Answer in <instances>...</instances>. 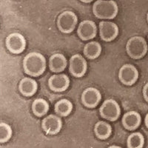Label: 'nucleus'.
Returning a JSON list of instances; mask_svg holds the SVG:
<instances>
[{
	"instance_id": "6ab92c4d",
	"label": "nucleus",
	"mask_w": 148,
	"mask_h": 148,
	"mask_svg": "<svg viewBox=\"0 0 148 148\" xmlns=\"http://www.w3.org/2000/svg\"><path fill=\"white\" fill-rule=\"evenodd\" d=\"M33 112L37 116H45L49 110V104L45 99H38L33 103Z\"/></svg>"
},
{
	"instance_id": "423d86ee",
	"label": "nucleus",
	"mask_w": 148,
	"mask_h": 148,
	"mask_svg": "<svg viewBox=\"0 0 148 148\" xmlns=\"http://www.w3.org/2000/svg\"><path fill=\"white\" fill-rule=\"evenodd\" d=\"M6 46L13 53H20L25 49L26 40L22 34L18 33H13L7 37Z\"/></svg>"
},
{
	"instance_id": "f03ea898",
	"label": "nucleus",
	"mask_w": 148,
	"mask_h": 148,
	"mask_svg": "<svg viewBox=\"0 0 148 148\" xmlns=\"http://www.w3.org/2000/svg\"><path fill=\"white\" fill-rule=\"evenodd\" d=\"M118 11V5L113 0H98L92 6V12L96 17L102 19L114 18Z\"/></svg>"
},
{
	"instance_id": "dca6fc26",
	"label": "nucleus",
	"mask_w": 148,
	"mask_h": 148,
	"mask_svg": "<svg viewBox=\"0 0 148 148\" xmlns=\"http://www.w3.org/2000/svg\"><path fill=\"white\" fill-rule=\"evenodd\" d=\"M37 83L35 80L30 78H25L20 82L19 90L24 96H30L36 92Z\"/></svg>"
},
{
	"instance_id": "b1692460",
	"label": "nucleus",
	"mask_w": 148,
	"mask_h": 148,
	"mask_svg": "<svg viewBox=\"0 0 148 148\" xmlns=\"http://www.w3.org/2000/svg\"><path fill=\"white\" fill-rule=\"evenodd\" d=\"M81 2H84V3H90V2H92L93 0H80Z\"/></svg>"
},
{
	"instance_id": "0eeeda50",
	"label": "nucleus",
	"mask_w": 148,
	"mask_h": 148,
	"mask_svg": "<svg viewBox=\"0 0 148 148\" xmlns=\"http://www.w3.org/2000/svg\"><path fill=\"white\" fill-rule=\"evenodd\" d=\"M120 81L126 85H132L138 78V70L132 64H125L121 67L119 73Z\"/></svg>"
},
{
	"instance_id": "4468645a",
	"label": "nucleus",
	"mask_w": 148,
	"mask_h": 148,
	"mask_svg": "<svg viewBox=\"0 0 148 148\" xmlns=\"http://www.w3.org/2000/svg\"><path fill=\"white\" fill-rule=\"evenodd\" d=\"M123 125L126 129L133 130L136 129L141 124V116L135 111H130L123 116Z\"/></svg>"
},
{
	"instance_id": "39448f33",
	"label": "nucleus",
	"mask_w": 148,
	"mask_h": 148,
	"mask_svg": "<svg viewBox=\"0 0 148 148\" xmlns=\"http://www.w3.org/2000/svg\"><path fill=\"white\" fill-rule=\"evenodd\" d=\"M100 113L103 118L109 121L118 119L121 113L119 104L113 99H108L103 103L100 108Z\"/></svg>"
},
{
	"instance_id": "ddd939ff",
	"label": "nucleus",
	"mask_w": 148,
	"mask_h": 148,
	"mask_svg": "<svg viewBox=\"0 0 148 148\" xmlns=\"http://www.w3.org/2000/svg\"><path fill=\"white\" fill-rule=\"evenodd\" d=\"M101 95L97 89L89 88L82 93V101L85 106L88 108H95L100 102Z\"/></svg>"
},
{
	"instance_id": "2eb2a0df",
	"label": "nucleus",
	"mask_w": 148,
	"mask_h": 148,
	"mask_svg": "<svg viewBox=\"0 0 148 148\" xmlns=\"http://www.w3.org/2000/svg\"><path fill=\"white\" fill-rule=\"evenodd\" d=\"M66 66H67V59L62 54H54L50 59V68L53 72H62L65 69Z\"/></svg>"
},
{
	"instance_id": "20e7f679",
	"label": "nucleus",
	"mask_w": 148,
	"mask_h": 148,
	"mask_svg": "<svg viewBox=\"0 0 148 148\" xmlns=\"http://www.w3.org/2000/svg\"><path fill=\"white\" fill-rule=\"evenodd\" d=\"M77 22L78 18L76 14L73 12L67 10L59 15L57 22L58 27L62 32L69 34L74 30Z\"/></svg>"
},
{
	"instance_id": "f3484780",
	"label": "nucleus",
	"mask_w": 148,
	"mask_h": 148,
	"mask_svg": "<svg viewBox=\"0 0 148 148\" xmlns=\"http://www.w3.org/2000/svg\"><path fill=\"white\" fill-rule=\"evenodd\" d=\"M101 52V47L99 42H91L86 45L84 48V53L88 58L94 59L99 57Z\"/></svg>"
},
{
	"instance_id": "412c9836",
	"label": "nucleus",
	"mask_w": 148,
	"mask_h": 148,
	"mask_svg": "<svg viewBox=\"0 0 148 148\" xmlns=\"http://www.w3.org/2000/svg\"><path fill=\"white\" fill-rule=\"evenodd\" d=\"M145 143L144 136L140 133H132L127 139V146L130 148H141Z\"/></svg>"
},
{
	"instance_id": "4be33fe9",
	"label": "nucleus",
	"mask_w": 148,
	"mask_h": 148,
	"mask_svg": "<svg viewBox=\"0 0 148 148\" xmlns=\"http://www.w3.org/2000/svg\"><path fill=\"white\" fill-rule=\"evenodd\" d=\"M12 136V130L10 125L5 122L0 124V141L4 143L8 141Z\"/></svg>"
},
{
	"instance_id": "5701e85b",
	"label": "nucleus",
	"mask_w": 148,
	"mask_h": 148,
	"mask_svg": "<svg viewBox=\"0 0 148 148\" xmlns=\"http://www.w3.org/2000/svg\"><path fill=\"white\" fill-rule=\"evenodd\" d=\"M143 95L145 97V100L148 102V83L145 84V86L143 88Z\"/></svg>"
},
{
	"instance_id": "a878e982",
	"label": "nucleus",
	"mask_w": 148,
	"mask_h": 148,
	"mask_svg": "<svg viewBox=\"0 0 148 148\" xmlns=\"http://www.w3.org/2000/svg\"><path fill=\"white\" fill-rule=\"evenodd\" d=\"M147 22H148V13H147Z\"/></svg>"
},
{
	"instance_id": "a211bd4d",
	"label": "nucleus",
	"mask_w": 148,
	"mask_h": 148,
	"mask_svg": "<svg viewBox=\"0 0 148 148\" xmlns=\"http://www.w3.org/2000/svg\"><path fill=\"white\" fill-rule=\"evenodd\" d=\"M112 128L108 123L105 121H99L95 126V133L97 137L101 139H105L110 136Z\"/></svg>"
},
{
	"instance_id": "f257e3e1",
	"label": "nucleus",
	"mask_w": 148,
	"mask_h": 148,
	"mask_svg": "<svg viewBox=\"0 0 148 148\" xmlns=\"http://www.w3.org/2000/svg\"><path fill=\"white\" fill-rule=\"evenodd\" d=\"M23 66L26 73L32 76H39L45 71L46 59L39 53H30L24 59Z\"/></svg>"
},
{
	"instance_id": "9b49d317",
	"label": "nucleus",
	"mask_w": 148,
	"mask_h": 148,
	"mask_svg": "<svg viewBox=\"0 0 148 148\" xmlns=\"http://www.w3.org/2000/svg\"><path fill=\"white\" fill-rule=\"evenodd\" d=\"M97 33L96 24L92 21L85 20L80 23L78 28V35L82 40L93 39Z\"/></svg>"
},
{
	"instance_id": "393cba45",
	"label": "nucleus",
	"mask_w": 148,
	"mask_h": 148,
	"mask_svg": "<svg viewBox=\"0 0 148 148\" xmlns=\"http://www.w3.org/2000/svg\"><path fill=\"white\" fill-rule=\"evenodd\" d=\"M145 124H146V126L148 127V114L146 116V118H145Z\"/></svg>"
},
{
	"instance_id": "9d476101",
	"label": "nucleus",
	"mask_w": 148,
	"mask_h": 148,
	"mask_svg": "<svg viewBox=\"0 0 148 148\" xmlns=\"http://www.w3.org/2000/svg\"><path fill=\"white\" fill-rule=\"evenodd\" d=\"M62 127V120L59 116L55 115H50L42 121V127L47 134H56L60 131Z\"/></svg>"
},
{
	"instance_id": "7ed1b4c3",
	"label": "nucleus",
	"mask_w": 148,
	"mask_h": 148,
	"mask_svg": "<svg viewBox=\"0 0 148 148\" xmlns=\"http://www.w3.org/2000/svg\"><path fill=\"white\" fill-rule=\"evenodd\" d=\"M128 55L133 59H141L147 53V45L141 36H133L129 39L126 46Z\"/></svg>"
},
{
	"instance_id": "6e6552de",
	"label": "nucleus",
	"mask_w": 148,
	"mask_h": 148,
	"mask_svg": "<svg viewBox=\"0 0 148 148\" xmlns=\"http://www.w3.org/2000/svg\"><path fill=\"white\" fill-rule=\"evenodd\" d=\"M70 71L76 77H82L87 71V62L79 54L73 56L70 59Z\"/></svg>"
},
{
	"instance_id": "f8f14e48",
	"label": "nucleus",
	"mask_w": 148,
	"mask_h": 148,
	"mask_svg": "<svg viewBox=\"0 0 148 148\" xmlns=\"http://www.w3.org/2000/svg\"><path fill=\"white\" fill-rule=\"evenodd\" d=\"M49 86L51 90L56 92H62L69 87L70 80L64 74H56L49 79Z\"/></svg>"
},
{
	"instance_id": "1a4fd4ad",
	"label": "nucleus",
	"mask_w": 148,
	"mask_h": 148,
	"mask_svg": "<svg viewBox=\"0 0 148 148\" xmlns=\"http://www.w3.org/2000/svg\"><path fill=\"white\" fill-rule=\"evenodd\" d=\"M100 36L103 40L110 42L116 38L119 34V27L116 24L112 22H100L99 24Z\"/></svg>"
},
{
	"instance_id": "aec40b11",
	"label": "nucleus",
	"mask_w": 148,
	"mask_h": 148,
	"mask_svg": "<svg viewBox=\"0 0 148 148\" xmlns=\"http://www.w3.org/2000/svg\"><path fill=\"white\" fill-rule=\"evenodd\" d=\"M56 112L60 116H66L71 113L73 104L69 100L62 99L58 101L55 105Z\"/></svg>"
}]
</instances>
